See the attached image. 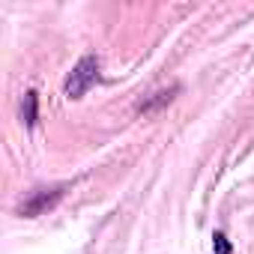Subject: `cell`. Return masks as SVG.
<instances>
[{
    "label": "cell",
    "mask_w": 254,
    "mask_h": 254,
    "mask_svg": "<svg viewBox=\"0 0 254 254\" xmlns=\"http://www.w3.org/2000/svg\"><path fill=\"white\" fill-rule=\"evenodd\" d=\"M66 191H69V183H57V186H42V189H33V191L21 200L18 215H24V218L45 215L48 209H54V206L66 197Z\"/></svg>",
    "instance_id": "1"
},
{
    "label": "cell",
    "mask_w": 254,
    "mask_h": 254,
    "mask_svg": "<svg viewBox=\"0 0 254 254\" xmlns=\"http://www.w3.org/2000/svg\"><path fill=\"white\" fill-rule=\"evenodd\" d=\"M177 93H180V84H174V87H168V90H156V93L144 96V99L138 102V114L150 117V114L162 111L165 105H171V102H174V96H177Z\"/></svg>",
    "instance_id": "3"
},
{
    "label": "cell",
    "mask_w": 254,
    "mask_h": 254,
    "mask_svg": "<svg viewBox=\"0 0 254 254\" xmlns=\"http://www.w3.org/2000/svg\"><path fill=\"white\" fill-rule=\"evenodd\" d=\"M233 248H230V239L221 233V230H215V236H212V254H230Z\"/></svg>",
    "instance_id": "5"
},
{
    "label": "cell",
    "mask_w": 254,
    "mask_h": 254,
    "mask_svg": "<svg viewBox=\"0 0 254 254\" xmlns=\"http://www.w3.org/2000/svg\"><path fill=\"white\" fill-rule=\"evenodd\" d=\"M21 120H24L27 129L36 126V120H39V96H36V90L24 93V99H21Z\"/></svg>",
    "instance_id": "4"
},
{
    "label": "cell",
    "mask_w": 254,
    "mask_h": 254,
    "mask_svg": "<svg viewBox=\"0 0 254 254\" xmlns=\"http://www.w3.org/2000/svg\"><path fill=\"white\" fill-rule=\"evenodd\" d=\"M96 81H99V57H96V54H84V57L72 66V72H69V78H66V84H63V93H66L69 99H81Z\"/></svg>",
    "instance_id": "2"
}]
</instances>
